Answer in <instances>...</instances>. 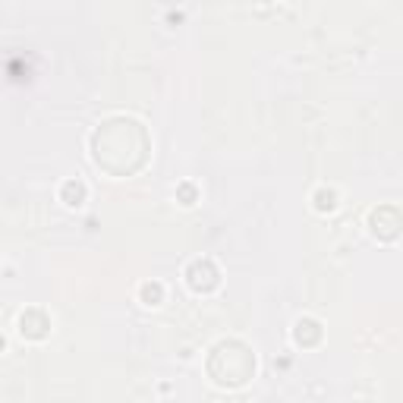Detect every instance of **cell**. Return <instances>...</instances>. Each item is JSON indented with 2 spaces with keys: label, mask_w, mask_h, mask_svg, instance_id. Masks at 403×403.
Here are the masks:
<instances>
[{
  "label": "cell",
  "mask_w": 403,
  "mask_h": 403,
  "mask_svg": "<svg viewBox=\"0 0 403 403\" xmlns=\"http://www.w3.org/2000/svg\"><path fill=\"white\" fill-rule=\"evenodd\" d=\"M208 375L221 388H239L255 375V353L243 341H221L208 356Z\"/></svg>",
  "instance_id": "2"
},
{
  "label": "cell",
  "mask_w": 403,
  "mask_h": 403,
  "mask_svg": "<svg viewBox=\"0 0 403 403\" xmlns=\"http://www.w3.org/2000/svg\"><path fill=\"white\" fill-rule=\"evenodd\" d=\"M151 157V136L136 117H110L92 132V161L110 177H132Z\"/></svg>",
  "instance_id": "1"
},
{
  "label": "cell",
  "mask_w": 403,
  "mask_h": 403,
  "mask_svg": "<svg viewBox=\"0 0 403 403\" xmlns=\"http://www.w3.org/2000/svg\"><path fill=\"white\" fill-rule=\"evenodd\" d=\"M19 334L28 341H44L51 334V318L44 309H26L19 315Z\"/></svg>",
  "instance_id": "4"
},
{
  "label": "cell",
  "mask_w": 403,
  "mask_h": 403,
  "mask_svg": "<svg viewBox=\"0 0 403 403\" xmlns=\"http://www.w3.org/2000/svg\"><path fill=\"white\" fill-rule=\"evenodd\" d=\"M180 198H183V205H192L196 202V189L192 186H180Z\"/></svg>",
  "instance_id": "10"
},
{
  "label": "cell",
  "mask_w": 403,
  "mask_h": 403,
  "mask_svg": "<svg viewBox=\"0 0 403 403\" xmlns=\"http://www.w3.org/2000/svg\"><path fill=\"white\" fill-rule=\"evenodd\" d=\"M139 296H142L145 306H161V300H164V287H161V284H142V287H139Z\"/></svg>",
  "instance_id": "9"
},
{
  "label": "cell",
  "mask_w": 403,
  "mask_h": 403,
  "mask_svg": "<svg viewBox=\"0 0 403 403\" xmlns=\"http://www.w3.org/2000/svg\"><path fill=\"white\" fill-rule=\"evenodd\" d=\"M85 196H89V189H85L83 180H67V183H63V189H60L63 205H69V208H79L85 202Z\"/></svg>",
  "instance_id": "7"
},
{
  "label": "cell",
  "mask_w": 403,
  "mask_h": 403,
  "mask_svg": "<svg viewBox=\"0 0 403 403\" xmlns=\"http://www.w3.org/2000/svg\"><path fill=\"white\" fill-rule=\"evenodd\" d=\"M384 218L388 221H381V214L372 212L369 224H372V233H375L378 239L391 243V239H397V233H400V212H397L394 205H384Z\"/></svg>",
  "instance_id": "5"
},
{
  "label": "cell",
  "mask_w": 403,
  "mask_h": 403,
  "mask_svg": "<svg viewBox=\"0 0 403 403\" xmlns=\"http://www.w3.org/2000/svg\"><path fill=\"white\" fill-rule=\"evenodd\" d=\"M337 208V192L334 189H325V186H321L318 192H315V212H334Z\"/></svg>",
  "instance_id": "8"
},
{
  "label": "cell",
  "mask_w": 403,
  "mask_h": 403,
  "mask_svg": "<svg viewBox=\"0 0 403 403\" xmlns=\"http://www.w3.org/2000/svg\"><path fill=\"white\" fill-rule=\"evenodd\" d=\"M3 343H7V341H3V337H0V350H3Z\"/></svg>",
  "instance_id": "11"
},
{
  "label": "cell",
  "mask_w": 403,
  "mask_h": 403,
  "mask_svg": "<svg viewBox=\"0 0 403 403\" xmlns=\"http://www.w3.org/2000/svg\"><path fill=\"white\" fill-rule=\"evenodd\" d=\"M186 284L192 293H214L221 287V271L212 259H196L186 268Z\"/></svg>",
  "instance_id": "3"
},
{
  "label": "cell",
  "mask_w": 403,
  "mask_h": 403,
  "mask_svg": "<svg viewBox=\"0 0 403 403\" xmlns=\"http://www.w3.org/2000/svg\"><path fill=\"white\" fill-rule=\"evenodd\" d=\"M293 341H296V347H315L321 341V321L300 318L293 328Z\"/></svg>",
  "instance_id": "6"
}]
</instances>
